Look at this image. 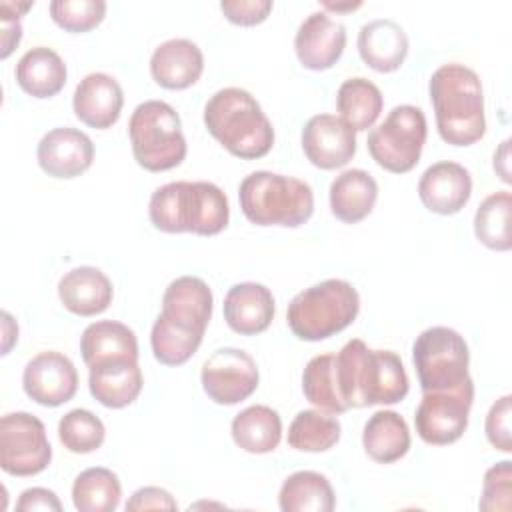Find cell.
Returning <instances> with one entry per match:
<instances>
[{"label":"cell","instance_id":"cell-36","mask_svg":"<svg viewBox=\"0 0 512 512\" xmlns=\"http://www.w3.org/2000/svg\"><path fill=\"white\" fill-rule=\"evenodd\" d=\"M202 336L204 334L188 330L160 314L150 334L154 358L166 366H180L194 356L202 342Z\"/></svg>","mask_w":512,"mask_h":512},{"label":"cell","instance_id":"cell-7","mask_svg":"<svg viewBox=\"0 0 512 512\" xmlns=\"http://www.w3.org/2000/svg\"><path fill=\"white\" fill-rule=\"evenodd\" d=\"M136 162L150 172H164L186 158V138L178 112L162 100L138 104L128 122Z\"/></svg>","mask_w":512,"mask_h":512},{"label":"cell","instance_id":"cell-4","mask_svg":"<svg viewBox=\"0 0 512 512\" xmlns=\"http://www.w3.org/2000/svg\"><path fill=\"white\" fill-rule=\"evenodd\" d=\"M208 132L234 156L262 158L274 144V128L256 98L236 86L222 88L204 106Z\"/></svg>","mask_w":512,"mask_h":512},{"label":"cell","instance_id":"cell-6","mask_svg":"<svg viewBox=\"0 0 512 512\" xmlns=\"http://www.w3.org/2000/svg\"><path fill=\"white\" fill-rule=\"evenodd\" d=\"M360 310L356 288L342 278H328L296 294L286 310L294 336L318 342L350 326Z\"/></svg>","mask_w":512,"mask_h":512},{"label":"cell","instance_id":"cell-21","mask_svg":"<svg viewBox=\"0 0 512 512\" xmlns=\"http://www.w3.org/2000/svg\"><path fill=\"white\" fill-rule=\"evenodd\" d=\"M274 318V296L258 282L234 284L224 298L226 324L242 334L254 336L264 332Z\"/></svg>","mask_w":512,"mask_h":512},{"label":"cell","instance_id":"cell-39","mask_svg":"<svg viewBox=\"0 0 512 512\" xmlns=\"http://www.w3.org/2000/svg\"><path fill=\"white\" fill-rule=\"evenodd\" d=\"M510 480H512V462L502 460L496 466L488 468L482 484V498L478 502L480 510L486 512H510Z\"/></svg>","mask_w":512,"mask_h":512},{"label":"cell","instance_id":"cell-13","mask_svg":"<svg viewBox=\"0 0 512 512\" xmlns=\"http://www.w3.org/2000/svg\"><path fill=\"white\" fill-rule=\"evenodd\" d=\"M22 386L28 398L42 406H60L78 390V372L72 360L56 350L36 354L24 368Z\"/></svg>","mask_w":512,"mask_h":512},{"label":"cell","instance_id":"cell-16","mask_svg":"<svg viewBox=\"0 0 512 512\" xmlns=\"http://www.w3.org/2000/svg\"><path fill=\"white\" fill-rule=\"evenodd\" d=\"M346 46V28L326 12H312L294 38V50L300 64L308 70L332 68Z\"/></svg>","mask_w":512,"mask_h":512},{"label":"cell","instance_id":"cell-9","mask_svg":"<svg viewBox=\"0 0 512 512\" xmlns=\"http://www.w3.org/2000/svg\"><path fill=\"white\" fill-rule=\"evenodd\" d=\"M412 362L422 392L446 390L468 378L470 352L466 340L456 330L432 326L414 340Z\"/></svg>","mask_w":512,"mask_h":512},{"label":"cell","instance_id":"cell-33","mask_svg":"<svg viewBox=\"0 0 512 512\" xmlns=\"http://www.w3.org/2000/svg\"><path fill=\"white\" fill-rule=\"evenodd\" d=\"M302 392L310 404L328 414H342L348 408L336 380V356H314L302 372Z\"/></svg>","mask_w":512,"mask_h":512},{"label":"cell","instance_id":"cell-2","mask_svg":"<svg viewBox=\"0 0 512 512\" xmlns=\"http://www.w3.org/2000/svg\"><path fill=\"white\" fill-rule=\"evenodd\" d=\"M438 134L452 146H470L486 132L484 94L478 74L458 62L442 64L428 84Z\"/></svg>","mask_w":512,"mask_h":512},{"label":"cell","instance_id":"cell-8","mask_svg":"<svg viewBox=\"0 0 512 512\" xmlns=\"http://www.w3.org/2000/svg\"><path fill=\"white\" fill-rule=\"evenodd\" d=\"M426 116L418 106H394L382 124L370 130L366 146L372 160L394 174L410 172L426 142Z\"/></svg>","mask_w":512,"mask_h":512},{"label":"cell","instance_id":"cell-44","mask_svg":"<svg viewBox=\"0 0 512 512\" xmlns=\"http://www.w3.org/2000/svg\"><path fill=\"white\" fill-rule=\"evenodd\" d=\"M22 28L18 18L2 14V58H8V54L14 50V46L20 42Z\"/></svg>","mask_w":512,"mask_h":512},{"label":"cell","instance_id":"cell-3","mask_svg":"<svg viewBox=\"0 0 512 512\" xmlns=\"http://www.w3.org/2000/svg\"><path fill=\"white\" fill-rule=\"evenodd\" d=\"M150 222L168 234L192 232L214 236L228 226L226 194L212 182H168L154 190L148 204Z\"/></svg>","mask_w":512,"mask_h":512},{"label":"cell","instance_id":"cell-28","mask_svg":"<svg viewBox=\"0 0 512 512\" xmlns=\"http://www.w3.org/2000/svg\"><path fill=\"white\" fill-rule=\"evenodd\" d=\"M362 446L366 454L380 464L400 460L410 450V430L406 420L394 410L374 412L364 424Z\"/></svg>","mask_w":512,"mask_h":512},{"label":"cell","instance_id":"cell-14","mask_svg":"<svg viewBox=\"0 0 512 512\" xmlns=\"http://www.w3.org/2000/svg\"><path fill=\"white\" fill-rule=\"evenodd\" d=\"M306 158L322 170H334L356 154V132L334 114H316L302 128Z\"/></svg>","mask_w":512,"mask_h":512},{"label":"cell","instance_id":"cell-1","mask_svg":"<svg viewBox=\"0 0 512 512\" xmlns=\"http://www.w3.org/2000/svg\"><path fill=\"white\" fill-rule=\"evenodd\" d=\"M336 380L348 408L396 404L408 394V376L398 354L370 350L360 338L336 354Z\"/></svg>","mask_w":512,"mask_h":512},{"label":"cell","instance_id":"cell-42","mask_svg":"<svg viewBox=\"0 0 512 512\" xmlns=\"http://www.w3.org/2000/svg\"><path fill=\"white\" fill-rule=\"evenodd\" d=\"M178 504L172 498V494L164 488L158 486H144L138 488L130 500L126 502V510L128 512H136V510H176Z\"/></svg>","mask_w":512,"mask_h":512},{"label":"cell","instance_id":"cell-37","mask_svg":"<svg viewBox=\"0 0 512 512\" xmlns=\"http://www.w3.org/2000/svg\"><path fill=\"white\" fill-rule=\"evenodd\" d=\"M106 436L102 420L84 408H74L58 422V438L66 450L88 454L102 446Z\"/></svg>","mask_w":512,"mask_h":512},{"label":"cell","instance_id":"cell-5","mask_svg":"<svg viewBox=\"0 0 512 512\" xmlns=\"http://www.w3.org/2000/svg\"><path fill=\"white\" fill-rule=\"evenodd\" d=\"M238 200L256 226L298 228L314 212V194L304 180L268 170L248 174L240 182Z\"/></svg>","mask_w":512,"mask_h":512},{"label":"cell","instance_id":"cell-19","mask_svg":"<svg viewBox=\"0 0 512 512\" xmlns=\"http://www.w3.org/2000/svg\"><path fill=\"white\" fill-rule=\"evenodd\" d=\"M212 290L198 276H180L172 280L162 296V312L168 320L204 334L212 318Z\"/></svg>","mask_w":512,"mask_h":512},{"label":"cell","instance_id":"cell-26","mask_svg":"<svg viewBox=\"0 0 512 512\" xmlns=\"http://www.w3.org/2000/svg\"><path fill=\"white\" fill-rule=\"evenodd\" d=\"M18 86L34 98H50L66 84V64L52 48L36 46L22 54L16 64Z\"/></svg>","mask_w":512,"mask_h":512},{"label":"cell","instance_id":"cell-30","mask_svg":"<svg viewBox=\"0 0 512 512\" xmlns=\"http://www.w3.org/2000/svg\"><path fill=\"white\" fill-rule=\"evenodd\" d=\"M278 504L282 512H332L336 498L324 474L300 470L282 482Z\"/></svg>","mask_w":512,"mask_h":512},{"label":"cell","instance_id":"cell-25","mask_svg":"<svg viewBox=\"0 0 512 512\" xmlns=\"http://www.w3.org/2000/svg\"><path fill=\"white\" fill-rule=\"evenodd\" d=\"M376 198H378V184L362 168L344 170L330 184L332 214L346 224L364 220L372 212Z\"/></svg>","mask_w":512,"mask_h":512},{"label":"cell","instance_id":"cell-17","mask_svg":"<svg viewBox=\"0 0 512 512\" xmlns=\"http://www.w3.org/2000/svg\"><path fill=\"white\" fill-rule=\"evenodd\" d=\"M472 194L470 172L458 162H436L424 170L418 182L422 204L442 216L460 212Z\"/></svg>","mask_w":512,"mask_h":512},{"label":"cell","instance_id":"cell-29","mask_svg":"<svg viewBox=\"0 0 512 512\" xmlns=\"http://www.w3.org/2000/svg\"><path fill=\"white\" fill-rule=\"evenodd\" d=\"M232 438L238 448L250 454H268L278 448L282 420L276 410L264 404L244 408L232 420Z\"/></svg>","mask_w":512,"mask_h":512},{"label":"cell","instance_id":"cell-45","mask_svg":"<svg viewBox=\"0 0 512 512\" xmlns=\"http://www.w3.org/2000/svg\"><path fill=\"white\" fill-rule=\"evenodd\" d=\"M508 144H510V140H504L502 142V146L494 152V170L500 174V178L504 180V182H510L512 178H510V168H508Z\"/></svg>","mask_w":512,"mask_h":512},{"label":"cell","instance_id":"cell-20","mask_svg":"<svg viewBox=\"0 0 512 512\" xmlns=\"http://www.w3.org/2000/svg\"><path fill=\"white\" fill-rule=\"evenodd\" d=\"M204 70V56L198 44L188 38H172L156 46L150 58V72L156 84L168 90L192 86Z\"/></svg>","mask_w":512,"mask_h":512},{"label":"cell","instance_id":"cell-18","mask_svg":"<svg viewBox=\"0 0 512 512\" xmlns=\"http://www.w3.org/2000/svg\"><path fill=\"white\" fill-rule=\"evenodd\" d=\"M124 92L116 78L104 72H92L84 76L72 98V108L78 120L90 128H110L122 112Z\"/></svg>","mask_w":512,"mask_h":512},{"label":"cell","instance_id":"cell-34","mask_svg":"<svg viewBox=\"0 0 512 512\" xmlns=\"http://www.w3.org/2000/svg\"><path fill=\"white\" fill-rule=\"evenodd\" d=\"M510 214H512V194L508 190L494 192L482 200L474 214V234L476 238L492 250H510Z\"/></svg>","mask_w":512,"mask_h":512},{"label":"cell","instance_id":"cell-41","mask_svg":"<svg viewBox=\"0 0 512 512\" xmlns=\"http://www.w3.org/2000/svg\"><path fill=\"white\" fill-rule=\"evenodd\" d=\"M270 0H224L220 2V10L232 24L240 26H256L264 22L272 10Z\"/></svg>","mask_w":512,"mask_h":512},{"label":"cell","instance_id":"cell-43","mask_svg":"<svg viewBox=\"0 0 512 512\" xmlns=\"http://www.w3.org/2000/svg\"><path fill=\"white\" fill-rule=\"evenodd\" d=\"M16 510L20 512H32V510H54L60 512L62 504L58 496L48 488H28L20 494L16 502Z\"/></svg>","mask_w":512,"mask_h":512},{"label":"cell","instance_id":"cell-12","mask_svg":"<svg viewBox=\"0 0 512 512\" xmlns=\"http://www.w3.org/2000/svg\"><path fill=\"white\" fill-rule=\"evenodd\" d=\"M202 388L216 404L232 406L258 388V366L240 348H218L202 366Z\"/></svg>","mask_w":512,"mask_h":512},{"label":"cell","instance_id":"cell-11","mask_svg":"<svg viewBox=\"0 0 512 512\" xmlns=\"http://www.w3.org/2000/svg\"><path fill=\"white\" fill-rule=\"evenodd\" d=\"M52 446L40 418L10 412L0 420V466L12 476H34L48 468Z\"/></svg>","mask_w":512,"mask_h":512},{"label":"cell","instance_id":"cell-10","mask_svg":"<svg viewBox=\"0 0 512 512\" xmlns=\"http://www.w3.org/2000/svg\"><path fill=\"white\" fill-rule=\"evenodd\" d=\"M472 400L474 382L470 376L454 388L422 392V400L414 414L418 436L434 446L456 442L468 426Z\"/></svg>","mask_w":512,"mask_h":512},{"label":"cell","instance_id":"cell-35","mask_svg":"<svg viewBox=\"0 0 512 512\" xmlns=\"http://www.w3.org/2000/svg\"><path fill=\"white\" fill-rule=\"evenodd\" d=\"M340 432L342 426L336 416L300 410L288 428V444L300 452H324L340 440Z\"/></svg>","mask_w":512,"mask_h":512},{"label":"cell","instance_id":"cell-46","mask_svg":"<svg viewBox=\"0 0 512 512\" xmlns=\"http://www.w3.org/2000/svg\"><path fill=\"white\" fill-rule=\"evenodd\" d=\"M322 6L324 8H328V10H336V12H342V10H354V8H358L360 6V2H346V4H332V2H322Z\"/></svg>","mask_w":512,"mask_h":512},{"label":"cell","instance_id":"cell-38","mask_svg":"<svg viewBox=\"0 0 512 512\" xmlns=\"http://www.w3.org/2000/svg\"><path fill=\"white\" fill-rule=\"evenodd\" d=\"M52 20L68 32H88L106 16L102 0H54L50 2Z\"/></svg>","mask_w":512,"mask_h":512},{"label":"cell","instance_id":"cell-23","mask_svg":"<svg viewBox=\"0 0 512 512\" xmlns=\"http://www.w3.org/2000/svg\"><path fill=\"white\" fill-rule=\"evenodd\" d=\"M112 282L96 266H78L58 282V296L66 310L78 316H96L112 302Z\"/></svg>","mask_w":512,"mask_h":512},{"label":"cell","instance_id":"cell-15","mask_svg":"<svg viewBox=\"0 0 512 512\" xmlns=\"http://www.w3.org/2000/svg\"><path fill=\"white\" fill-rule=\"evenodd\" d=\"M36 156L48 176L76 178L92 166L94 144L88 134L76 128H54L38 142Z\"/></svg>","mask_w":512,"mask_h":512},{"label":"cell","instance_id":"cell-40","mask_svg":"<svg viewBox=\"0 0 512 512\" xmlns=\"http://www.w3.org/2000/svg\"><path fill=\"white\" fill-rule=\"evenodd\" d=\"M510 416H512V396L510 394L498 398L490 406V412L486 416V438L500 452L512 450Z\"/></svg>","mask_w":512,"mask_h":512},{"label":"cell","instance_id":"cell-24","mask_svg":"<svg viewBox=\"0 0 512 512\" xmlns=\"http://www.w3.org/2000/svg\"><path fill=\"white\" fill-rule=\"evenodd\" d=\"M358 52L372 70L394 72L406 60L408 36L394 20H370L358 32Z\"/></svg>","mask_w":512,"mask_h":512},{"label":"cell","instance_id":"cell-22","mask_svg":"<svg viewBox=\"0 0 512 512\" xmlns=\"http://www.w3.org/2000/svg\"><path fill=\"white\" fill-rule=\"evenodd\" d=\"M142 372L138 360L112 358L90 366V394L106 408H124L142 392Z\"/></svg>","mask_w":512,"mask_h":512},{"label":"cell","instance_id":"cell-32","mask_svg":"<svg viewBox=\"0 0 512 512\" xmlns=\"http://www.w3.org/2000/svg\"><path fill=\"white\" fill-rule=\"evenodd\" d=\"M120 496L118 476L102 466L86 468L72 484V502L80 512H112L118 508Z\"/></svg>","mask_w":512,"mask_h":512},{"label":"cell","instance_id":"cell-31","mask_svg":"<svg viewBox=\"0 0 512 512\" xmlns=\"http://www.w3.org/2000/svg\"><path fill=\"white\" fill-rule=\"evenodd\" d=\"M384 98L380 88L368 78L356 76L340 84L336 94V108L340 118L354 130H368L380 116Z\"/></svg>","mask_w":512,"mask_h":512},{"label":"cell","instance_id":"cell-27","mask_svg":"<svg viewBox=\"0 0 512 512\" xmlns=\"http://www.w3.org/2000/svg\"><path fill=\"white\" fill-rule=\"evenodd\" d=\"M80 352L88 368L112 358L138 360V340L134 330L126 324L116 320H98L82 332Z\"/></svg>","mask_w":512,"mask_h":512}]
</instances>
